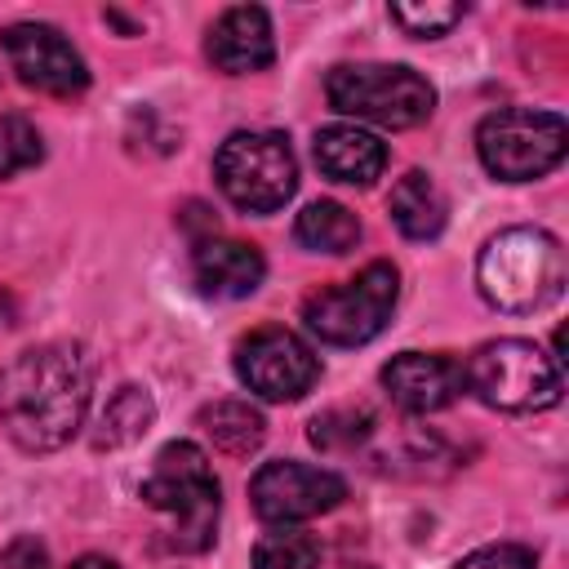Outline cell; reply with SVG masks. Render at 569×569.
<instances>
[{"label": "cell", "mask_w": 569, "mask_h": 569, "mask_svg": "<svg viewBox=\"0 0 569 569\" xmlns=\"http://www.w3.org/2000/svg\"><path fill=\"white\" fill-rule=\"evenodd\" d=\"M93 365L76 342H44L22 351L0 373V427L27 453L62 449L89 409Z\"/></svg>", "instance_id": "obj_1"}, {"label": "cell", "mask_w": 569, "mask_h": 569, "mask_svg": "<svg viewBox=\"0 0 569 569\" xmlns=\"http://www.w3.org/2000/svg\"><path fill=\"white\" fill-rule=\"evenodd\" d=\"M476 284L489 307L525 316L560 298L565 249L542 227H507L476 258Z\"/></svg>", "instance_id": "obj_2"}, {"label": "cell", "mask_w": 569, "mask_h": 569, "mask_svg": "<svg viewBox=\"0 0 569 569\" xmlns=\"http://www.w3.org/2000/svg\"><path fill=\"white\" fill-rule=\"evenodd\" d=\"M142 502L169 520V547L204 551L218 529V480L204 449L191 440H169L142 480Z\"/></svg>", "instance_id": "obj_3"}, {"label": "cell", "mask_w": 569, "mask_h": 569, "mask_svg": "<svg viewBox=\"0 0 569 569\" xmlns=\"http://www.w3.org/2000/svg\"><path fill=\"white\" fill-rule=\"evenodd\" d=\"M325 93L333 111L382 129H409L436 111V89L427 84V76L400 62H342L329 71Z\"/></svg>", "instance_id": "obj_4"}, {"label": "cell", "mask_w": 569, "mask_h": 569, "mask_svg": "<svg viewBox=\"0 0 569 569\" xmlns=\"http://www.w3.org/2000/svg\"><path fill=\"white\" fill-rule=\"evenodd\" d=\"M462 387H471L489 409L538 413L560 400V369L529 338H493L471 351Z\"/></svg>", "instance_id": "obj_5"}, {"label": "cell", "mask_w": 569, "mask_h": 569, "mask_svg": "<svg viewBox=\"0 0 569 569\" xmlns=\"http://www.w3.org/2000/svg\"><path fill=\"white\" fill-rule=\"evenodd\" d=\"M213 178L222 196L244 213H276L298 191V160L284 133L240 129L213 156Z\"/></svg>", "instance_id": "obj_6"}, {"label": "cell", "mask_w": 569, "mask_h": 569, "mask_svg": "<svg viewBox=\"0 0 569 569\" xmlns=\"http://www.w3.org/2000/svg\"><path fill=\"white\" fill-rule=\"evenodd\" d=\"M396 298H400V271L391 262H369L356 280L316 289L302 302V320L329 347H360L387 329Z\"/></svg>", "instance_id": "obj_7"}, {"label": "cell", "mask_w": 569, "mask_h": 569, "mask_svg": "<svg viewBox=\"0 0 569 569\" xmlns=\"http://www.w3.org/2000/svg\"><path fill=\"white\" fill-rule=\"evenodd\" d=\"M480 164L502 182H533L565 160V120L556 111L507 107L476 129Z\"/></svg>", "instance_id": "obj_8"}, {"label": "cell", "mask_w": 569, "mask_h": 569, "mask_svg": "<svg viewBox=\"0 0 569 569\" xmlns=\"http://www.w3.org/2000/svg\"><path fill=\"white\" fill-rule=\"evenodd\" d=\"M236 373L253 396L284 405V400H298L316 387L320 360L298 333L267 325V329H253L236 347Z\"/></svg>", "instance_id": "obj_9"}, {"label": "cell", "mask_w": 569, "mask_h": 569, "mask_svg": "<svg viewBox=\"0 0 569 569\" xmlns=\"http://www.w3.org/2000/svg\"><path fill=\"white\" fill-rule=\"evenodd\" d=\"M249 498H253V511L267 525H284L289 529L298 520L333 511L347 498V480L338 471L284 458V462H262L258 467V476L249 480Z\"/></svg>", "instance_id": "obj_10"}, {"label": "cell", "mask_w": 569, "mask_h": 569, "mask_svg": "<svg viewBox=\"0 0 569 569\" xmlns=\"http://www.w3.org/2000/svg\"><path fill=\"white\" fill-rule=\"evenodd\" d=\"M0 44H4V58H9V67L18 71L22 84H31L40 93H53V98L84 93L89 67H84L76 44L58 27H49V22H13V27H4Z\"/></svg>", "instance_id": "obj_11"}, {"label": "cell", "mask_w": 569, "mask_h": 569, "mask_svg": "<svg viewBox=\"0 0 569 569\" xmlns=\"http://www.w3.org/2000/svg\"><path fill=\"white\" fill-rule=\"evenodd\" d=\"M382 387L387 396L409 409V413H436L458 400L462 391V365L449 356H427V351H400L382 365Z\"/></svg>", "instance_id": "obj_12"}, {"label": "cell", "mask_w": 569, "mask_h": 569, "mask_svg": "<svg viewBox=\"0 0 569 569\" xmlns=\"http://www.w3.org/2000/svg\"><path fill=\"white\" fill-rule=\"evenodd\" d=\"M209 62L227 76H249V71H262L271 67L276 58V36H271V18L267 9L258 4H236L227 9L213 31H209Z\"/></svg>", "instance_id": "obj_13"}, {"label": "cell", "mask_w": 569, "mask_h": 569, "mask_svg": "<svg viewBox=\"0 0 569 569\" xmlns=\"http://www.w3.org/2000/svg\"><path fill=\"white\" fill-rule=\"evenodd\" d=\"M191 271H196V284L213 298H249L262 276H267V262L253 244L244 240H227V236H209L196 244L191 253Z\"/></svg>", "instance_id": "obj_14"}, {"label": "cell", "mask_w": 569, "mask_h": 569, "mask_svg": "<svg viewBox=\"0 0 569 569\" xmlns=\"http://www.w3.org/2000/svg\"><path fill=\"white\" fill-rule=\"evenodd\" d=\"M316 164L333 182L369 187L387 169V147L360 124H325L316 133Z\"/></svg>", "instance_id": "obj_15"}, {"label": "cell", "mask_w": 569, "mask_h": 569, "mask_svg": "<svg viewBox=\"0 0 569 569\" xmlns=\"http://www.w3.org/2000/svg\"><path fill=\"white\" fill-rule=\"evenodd\" d=\"M396 227L409 236V240H436L445 231V218H449V200L445 191L436 187L431 173L422 169H409L396 187H391V200H387Z\"/></svg>", "instance_id": "obj_16"}, {"label": "cell", "mask_w": 569, "mask_h": 569, "mask_svg": "<svg viewBox=\"0 0 569 569\" xmlns=\"http://www.w3.org/2000/svg\"><path fill=\"white\" fill-rule=\"evenodd\" d=\"M293 236H298V244L311 249V253H347V249H356V240H360V218H356L347 204H338V200H311V204L298 213Z\"/></svg>", "instance_id": "obj_17"}, {"label": "cell", "mask_w": 569, "mask_h": 569, "mask_svg": "<svg viewBox=\"0 0 569 569\" xmlns=\"http://www.w3.org/2000/svg\"><path fill=\"white\" fill-rule=\"evenodd\" d=\"M200 427L231 458H249L267 436V422L249 400H213V405H204L200 409Z\"/></svg>", "instance_id": "obj_18"}, {"label": "cell", "mask_w": 569, "mask_h": 569, "mask_svg": "<svg viewBox=\"0 0 569 569\" xmlns=\"http://www.w3.org/2000/svg\"><path fill=\"white\" fill-rule=\"evenodd\" d=\"M156 418V405L147 391L138 387H120L107 409H102V431H98V445H133Z\"/></svg>", "instance_id": "obj_19"}, {"label": "cell", "mask_w": 569, "mask_h": 569, "mask_svg": "<svg viewBox=\"0 0 569 569\" xmlns=\"http://www.w3.org/2000/svg\"><path fill=\"white\" fill-rule=\"evenodd\" d=\"M40 160H44L40 129L22 111L0 116V178H18V173L36 169Z\"/></svg>", "instance_id": "obj_20"}, {"label": "cell", "mask_w": 569, "mask_h": 569, "mask_svg": "<svg viewBox=\"0 0 569 569\" xmlns=\"http://www.w3.org/2000/svg\"><path fill=\"white\" fill-rule=\"evenodd\" d=\"M320 565V542L298 529L267 533L253 547V569H316Z\"/></svg>", "instance_id": "obj_21"}, {"label": "cell", "mask_w": 569, "mask_h": 569, "mask_svg": "<svg viewBox=\"0 0 569 569\" xmlns=\"http://www.w3.org/2000/svg\"><path fill=\"white\" fill-rule=\"evenodd\" d=\"M369 436V413L365 409H329L311 422V445L316 449H351Z\"/></svg>", "instance_id": "obj_22"}, {"label": "cell", "mask_w": 569, "mask_h": 569, "mask_svg": "<svg viewBox=\"0 0 569 569\" xmlns=\"http://www.w3.org/2000/svg\"><path fill=\"white\" fill-rule=\"evenodd\" d=\"M391 18L409 31V36H445L458 18H462V4H391Z\"/></svg>", "instance_id": "obj_23"}, {"label": "cell", "mask_w": 569, "mask_h": 569, "mask_svg": "<svg viewBox=\"0 0 569 569\" xmlns=\"http://www.w3.org/2000/svg\"><path fill=\"white\" fill-rule=\"evenodd\" d=\"M453 569H533V551L520 542H489V547L462 556Z\"/></svg>", "instance_id": "obj_24"}, {"label": "cell", "mask_w": 569, "mask_h": 569, "mask_svg": "<svg viewBox=\"0 0 569 569\" xmlns=\"http://www.w3.org/2000/svg\"><path fill=\"white\" fill-rule=\"evenodd\" d=\"M0 569H49V551L36 538H13L0 556Z\"/></svg>", "instance_id": "obj_25"}, {"label": "cell", "mask_w": 569, "mask_h": 569, "mask_svg": "<svg viewBox=\"0 0 569 569\" xmlns=\"http://www.w3.org/2000/svg\"><path fill=\"white\" fill-rule=\"evenodd\" d=\"M67 569H120L111 556H80V560H71Z\"/></svg>", "instance_id": "obj_26"}]
</instances>
